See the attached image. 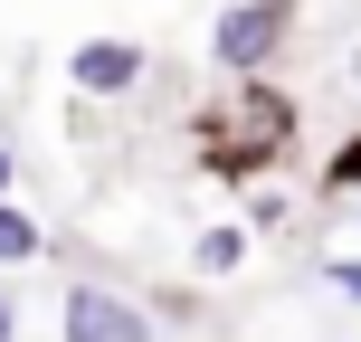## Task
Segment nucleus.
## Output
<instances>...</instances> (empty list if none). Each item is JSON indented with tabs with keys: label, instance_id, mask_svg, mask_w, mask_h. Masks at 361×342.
I'll use <instances>...</instances> for the list:
<instances>
[{
	"label": "nucleus",
	"instance_id": "nucleus-1",
	"mask_svg": "<svg viewBox=\"0 0 361 342\" xmlns=\"http://www.w3.org/2000/svg\"><path fill=\"white\" fill-rule=\"evenodd\" d=\"M295 133H305V105H295L276 76H228V86L190 114V162L209 181H228V190H247V181H267L295 152Z\"/></svg>",
	"mask_w": 361,
	"mask_h": 342
},
{
	"label": "nucleus",
	"instance_id": "nucleus-2",
	"mask_svg": "<svg viewBox=\"0 0 361 342\" xmlns=\"http://www.w3.org/2000/svg\"><path fill=\"white\" fill-rule=\"evenodd\" d=\"M295 19H305V0H228V10L209 19V67L219 76H267L276 57H286Z\"/></svg>",
	"mask_w": 361,
	"mask_h": 342
},
{
	"label": "nucleus",
	"instance_id": "nucleus-3",
	"mask_svg": "<svg viewBox=\"0 0 361 342\" xmlns=\"http://www.w3.org/2000/svg\"><path fill=\"white\" fill-rule=\"evenodd\" d=\"M143 76H152V48H143V38H76V48H67V86L95 95V105H124Z\"/></svg>",
	"mask_w": 361,
	"mask_h": 342
},
{
	"label": "nucleus",
	"instance_id": "nucleus-4",
	"mask_svg": "<svg viewBox=\"0 0 361 342\" xmlns=\"http://www.w3.org/2000/svg\"><path fill=\"white\" fill-rule=\"evenodd\" d=\"M57 333L67 342H152V314L114 286H67L57 295Z\"/></svg>",
	"mask_w": 361,
	"mask_h": 342
},
{
	"label": "nucleus",
	"instance_id": "nucleus-5",
	"mask_svg": "<svg viewBox=\"0 0 361 342\" xmlns=\"http://www.w3.org/2000/svg\"><path fill=\"white\" fill-rule=\"evenodd\" d=\"M247 219H219V228H200L190 238V276H209V286H219V276H238V267H247Z\"/></svg>",
	"mask_w": 361,
	"mask_h": 342
},
{
	"label": "nucleus",
	"instance_id": "nucleus-6",
	"mask_svg": "<svg viewBox=\"0 0 361 342\" xmlns=\"http://www.w3.org/2000/svg\"><path fill=\"white\" fill-rule=\"evenodd\" d=\"M38 257H48V228L19 200H0V267H38Z\"/></svg>",
	"mask_w": 361,
	"mask_h": 342
},
{
	"label": "nucleus",
	"instance_id": "nucleus-7",
	"mask_svg": "<svg viewBox=\"0 0 361 342\" xmlns=\"http://www.w3.org/2000/svg\"><path fill=\"white\" fill-rule=\"evenodd\" d=\"M352 190H361V133H352V143L324 162V200H352Z\"/></svg>",
	"mask_w": 361,
	"mask_h": 342
},
{
	"label": "nucleus",
	"instance_id": "nucleus-8",
	"mask_svg": "<svg viewBox=\"0 0 361 342\" xmlns=\"http://www.w3.org/2000/svg\"><path fill=\"white\" fill-rule=\"evenodd\" d=\"M324 286H333V295H352V305H361V257H324Z\"/></svg>",
	"mask_w": 361,
	"mask_h": 342
},
{
	"label": "nucleus",
	"instance_id": "nucleus-9",
	"mask_svg": "<svg viewBox=\"0 0 361 342\" xmlns=\"http://www.w3.org/2000/svg\"><path fill=\"white\" fill-rule=\"evenodd\" d=\"M10 171H19V162H10V143H0V200H10Z\"/></svg>",
	"mask_w": 361,
	"mask_h": 342
},
{
	"label": "nucleus",
	"instance_id": "nucleus-10",
	"mask_svg": "<svg viewBox=\"0 0 361 342\" xmlns=\"http://www.w3.org/2000/svg\"><path fill=\"white\" fill-rule=\"evenodd\" d=\"M0 342H10V295H0Z\"/></svg>",
	"mask_w": 361,
	"mask_h": 342
},
{
	"label": "nucleus",
	"instance_id": "nucleus-11",
	"mask_svg": "<svg viewBox=\"0 0 361 342\" xmlns=\"http://www.w3.org/2000/svg\"><path fill=\"white\" fill-rule=\"evenodd\" d=\"M352 228H361V190H352Z\"/></svg>",
	"mask_w": 361,
	"mask_h": 342
}]
</instances>
